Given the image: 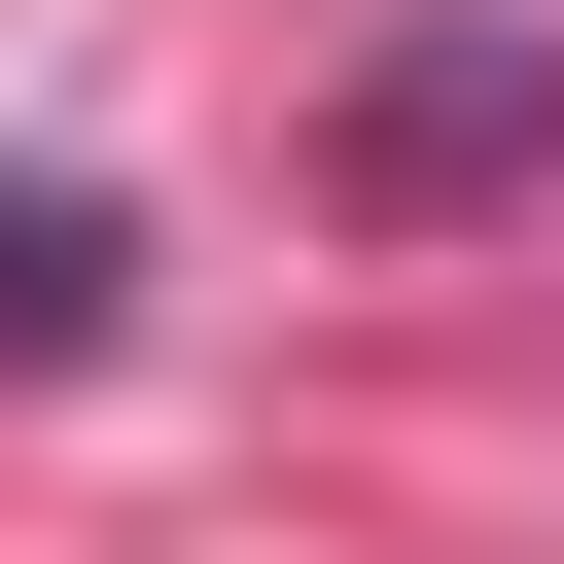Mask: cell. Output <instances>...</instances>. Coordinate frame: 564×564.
Instances as JSON below:
<instances>
[{
  "label": "cell",
  "mask_w": 564,
  "mask_h": 564,
  "mask_svg": "<svg viewBox=\"0 0 564 564\" xmlns=\"http://www.w3.org/2000/svg\"><path fill=\"white\" fill-rule=\"evenodd\" d=\"M106 282H141V212L106 176H0V352H106Z\"/></svg>",
  "instance_id": "1"
}]
</instances>
